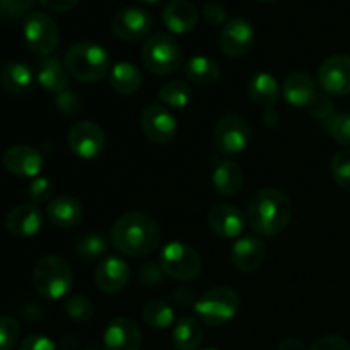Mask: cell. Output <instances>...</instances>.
<instances>
[{
  "mask_svg": "<svg viewBox=\"0 0 350 350\" xmlns=\"http://www.w3.org/2000/svg\"><path fill=\"white\" fill-rule=\"evenodd\" d=\"M34 0H0V19L17 21L27 16L33 9Z\"/></svg>",
  "mask_w": 350,
  "mask_h": 350,
  "instance_id": "38",
  "label": "cell"
},
{
  "mask_svg": "<svg viewBox=\"0 0 350 350\" xmlns=\"http://www.w3.org/2000/svg\"><path fill=\"white\" fill-rule=\"evenodd\" d=\"M310 350H350V345L340 335H325L318 338Z\"/></svg>",
  "mask_w": 350,
  "mask_h": 350,
  "instance_id": "44",
  "label": "cell"
},
{
  "mask_svg": "<svg viewBox=\"0 0 350 350\" xmlns=\"http://www.w3.org/2000/svg\"><path fill=\"white\" fill-rule=\"evenodd\" d=\"M38 2H40V5L43 7V9L50 10V12L64 14L75 9L81 0H38Z\"/></svg>",
  "mask_w": 350,
  "mask_h": 350,
  "instance_id": "46",
  "label": "cell"
},
{
  "mask_svg": "<svg viewBox=\"0 0 350 350\" xmlns=\"http://www.w3.org/2000/svg\"><path fill=\"white\" fill-rule=\"evenodd\" d=\"M255 27L245 17H234L222 26L219 34V46L222 53L231 58L245 57L255 44Z\"/></svg>",
  "mask_w": 350,
  "mask_h": 350,
  "instance_id": "11",
  "label": "cell"
},
{
  "mask_svg": "<svg viewBox=\"0 0 350 350\" xmlns=\"http://www.w3.org/2000/svg\"><path fill=\"white\" fill-rule=\"evenodd\" d=\"M108 81L113 91L122 96H130L142 85V72L132 62H118L109 70Z\"/></svg>",
  "mask_w": 350,
  "mask_h": 350,
  "instance_id": "29",
  "label": "cell"
},
{
  "mask_svg": "<svg viewBox=\"0 0 350 350\" xmlns=\"http://www.w3.org/2000/svg\"><path fill=\"white\" fill-rule=\"evenodd\" d=\"M212 185L222 197H234L245 185V173L239 164L232 161H221L212 173Z\"/></svg>",
  "mask_w": 350,
  "mask_h": 350,
  "instance_id": "26",
  "label": "cell"
},
{
  "mask_svg": "<svg viewBox=\"0 0 350 350\" xmlns=\"http://www.w3.org/2000/svg\"><path fill=\"white\" fill-rule=\"evenodd\" d=\"M267 256V248L262 239L255 236L239 238L231 248V263L239 272H255Z\"/></svg>",
  "mask_w": 350,
  "mask_h": 350,
  "instance_id": "20",
  "label": "cell"
},
{
  "mask_svg": "<svg viewBox=\"0 0 350 350\" xmlns=\"http://www.w3.org/2000/svg\"><path fill=\"white\" fill-rule=\"evenodd\" d=\"M185 75L200 88H214L221 81V67L212 58L197 55L185 64Z\"/></svg>",
  "mask_w": 350,
  "mask_h": 350,
  "instance_id": "28",
  "label": "cell"
},
{
  "mask_svg": "<svg viewBox=\"0 0 350 350\" xmlns=\"http://www.w3.org/2000/svg\"><path fill=\"white\" fill-rule=\"evenodd\" d=\"M34 75L26 64L10 62L0 68V85L12 96H23L33 88Z\"/></svg>",
  "mask_w": 350,
  "mask_h": 350,
  "instance_id": "27",
  "label": "cell"
},
{
  "mask_svg": "<svg viewBox=\"0 0 350 350\" xmlns=\"http://www.w3.org/2000/svg\"><path fill=\"white\" fill-rule=\"evenodd\" d=\"M55 103H57V108L60 109L65 115H75L79 113L82 105V99L79 98V94L72 89H65L60 94L55 96Z\"/></svg>",
  "mask_w": 350,
  "mask_h": 350,
  "instance_id": "43",
  "label": "cell"
},
{
  "mask_svg": "<svg viewBox=\"0 0 350 350\" xmlns=\"http://www.w3.org/2000/svg\"><path fill=\"white\" fill-rule=\"evenodd\" d=\"M74 250L75 255L84 262H92V260L99 258L103 260L106 255V250H108V241L99 232H88L75 241Z\"/></svg>",
  "mask_w": 350,
  "mask_h": 350,
  "instance_id": "33",
  "label": "cell"
},
{
  "mask_svg": "<svg viewBox=\"0 0 350 350\" xmlns=\"http://www.w3.org/2000/svg\"><path fill=\"white\" fill-rule=\"evenodd\" d=\"M67 146L74 156L81 159H94L105 150L106 133L98 123L94 122H79L68 130Z\"/></svg>",
  "mask_w": 350,
  "mask_h": 350,
  "instance_id": "9",
  "label": "cell"
},
{
  "mask_svg": "<svg viewBox=\"0 0 350 350\" xmlns=\"http://www.w3.org/2000/svg\"><path fill=\"white\" fill-rule=\"evenodd\" d=\"M53 181L50 178L44 176H36L33 178V181L27 187V198L31 200L33 205H41V204H48L53 197Z\"/></svg>",
  "mask_w": 350,
  "mask_h": 350,
  "instance_id": "35",
  "label": "cell"
},
{
  "mask_svg": "<svg viewBox=\"0 0 350 350\" xmlns=\"http://www.w3.org/2000/svg\"><path fill=\"white\" fill-rule=\"evenodd\" d=\"M248 96L256 106L270 111V109L275 108L280 98L279 82L269 72H258L250 79Z\"/></svg>",
  "mask_w": 350,
  "mask_h": 350,
  "instance_id": "25",
  "label": "cell"
},
{
  "mask_svg": "<svg viewBox=\"0 0 350 350\" xmlns=\"http://www.w3.org/2000/svg\"><path fill=\"white\" fill-rule=\"evenodd\" d=\"M21 337V327L12 317H0V350H12Z\"/></svg>",
  "mask_w": 350,
  "mask_h": 350,
  "instance_id": "37",
  "label": "cell"
},
{
  "mask_svg": "<svg viewBox=\"0 0 350 350\" xmlns=\"http://www.w3.org/2000/svg\"><path fill=\"white\" fill-rule=\"evenodd\" d=\"M105 350H140L142 347V332L139 325L130 318H113L103 334Z\"/></svg>",
  "mask_w": 350,
  "mask_h": 350,
  "instance_id": "15",
  "label": "cell"
},
{
  "mask_svg": "<svg viewBox=\"0 0 350 350\" xmlns=\"http://www.w3.org/2000/svg\"><path fill=\"white\" fill-rule=\"evenodd\" d=\"M250 135L252 130L243 116L226 115L215 125L214 142L222 154H239L248 147Z\"/></svg>",
  "mask_w": 350,
  "mask_h": 350,
  "instance_id": "10",
  "label": "cell"
},
{
  "mask_svg": "<svg viewBox=\"0 0 350 350\" xmlns=\"http://www.w3.org/2000/svg\"><path fill=\"white\" fill-rule=\"evenodd\" d=\"M308 108H310L311 115H313L317 120H320V122H325V120L330 122V120L334 118L335 105L334 101H332L330 94H327V92H321V94L318 92Z\"/></svg>",
  "mask_w": 350,
  "mask_h": 350,
  "instance_id": "40",
  "label": "cell"
},
{
  "mask_svg": "<svg viewBox=\"0 0 350 350\" xmlns=\"http://www.w3.org/2000/svg\"><path fill=\"white\" fill-rule=\"evenodd\" d=\"M2 164L14 176L36 178L43 170V156L34 147L12 146L3 152Z\"/></svg>",
  "mask_w": 350,
  "mask_h": 350,
  "instance_id": "17",
  "label": "cell"
},
{
  "mask_svg": "<svg viewBox=\"0 0 350 350\" xmlns=\"http://www.w3.org/2000/svg\"><path fill=\"white\" fill-rule=\"evenodd\" d=\"M241 297L232 287L217 286L198 297L193 310L200 321L207 327H222L238 314Z\"/></svg>",
  "mask_w": 350,
  "mask_h": 350,
  "instance_id": "5",
  "label": "cell"
},
{
  "mask_svg": "<svg viewBox=\"0 0 350 350\" xmlns=\"http://www.w3.org/2000/svg\"><path fill=\"white\" fill-rule=\"evenodd\" d=\"M159 265L167 277L180 282H188L200 275L202 258L193 246L183 241H170L159 255Z\"/></svg>",
  "mask_w": 350,
  "mask_h": 350,
  "instance_id": "7",
  "label": "cell"
},
{
  "mask_svg": "<svg viewBox=\"0 0 350 350\" xmlns=\"http://www.w3.org/2000/svg\"><path fill=\"white\" fill-rule=\"evenodd\" d=\"M258 2H262V3H273V2H277V0H258Z\"/></svg>",
  "mask_w": 350,
  "mask_h": 350,
  "instance_id": "51",
  "label": "cell"
},
{
  "mask_svg": "<svg viewBox=\"0 0 350 350\" xmlns=\"http://www.w3.org/2000/svg\"><path fill=\"white\" fill-rule=\"evenodd\" d=\"M144 323L152 330H166L174 323V310L167 301L154 299L144 306Z\"/></svg>",
  "mask_w": 350,
  "mask_h": 350,
  "instance_id": "31",
  "label": "cell"
},
{
  "mask_svg": "<svg viewBox=\"0 0 350 350\" xmlns=\"http://www.w3.org/2000/svg\"><path fill=\"white\" fill-rule=\"evenodd\" d=\"M279 350H306L299 338L286 337L279 342Z\"/></svg>",
  "mask_w": 350,
  "mask_h": 350,
  "instance_id": "48",
  "label": "cell"
},
{
  "mask_svg": "<svg viewBox=\"0 0 350 350\" xmlns=\"http://www.w3.org/2000/svg\"><path fill=\"white\" fill-rule=\"evenodd\" d=\"M142 62L154 75H170L183 64L180 43L167 33H154L144 41Z\"/></svg>",
  "mask_w": 350,
  "mask_h": 350,
  "instance_id": "6",
  "label": "cell"
},
{
  "mask_svg": "<svg viewBox=\"0 0 350 350\" xmlns=\"http://www.w3.org/2000/svg\"><path fill=\"white\" fill-rule=\"evenodd\" d=\"M330 171L337 185L350 191V149L335 154L330 163Z\"/></svg>",
  "mask_w": 350,
  "mask_h": 350,
  "instance_id": "36",
  "label": "cell"
},
{
  "mask_svg": "<svg viewBox=\"0 0 350 350\" xmlns=\"http://www.w3.org/2000/svg\"><path fill=\"white\" fill-rule=\"evenodd\" d=\"M85 350H105V347H99V345L94 344V345H89V347Z\"/></svg>",
  "mask_w": 350,
  "mask_h": 350,
  "instance_id": "50",
  "label": "cell"
},
{
  "mask_svg": "<svg viewBox=\"0 0 350 350\" xmlns=\"http://www.w3.org/2000/svg\"><path fill=\"white\" fill-rule=\"evenodd\" d=\"M190 84L183 81H170L159 89V99L166 108L183 109L191 101Z\"/></svg>",
  "mask_w": 350,
  "mask_h": 350,
  "instance_id": "32",
  "label": "cell"
},
{
  "mask_svg": "<svg viewBox=\"0 0 350 350\" xmlns=\"http://www.w3.org/2000/svg\"><path fill=\"white\" fill-rule=\"evenodd\" d=\"M140 129L154 144H167L176 137L178 122L164 105H149L140 115Z\"/></svg>",
  "mask_w": 350,
  "mask_h": 350,
  "instance_id": "13",
  "label": "cell"
},
{
  "mask_svg": "<svg viewBox=\"0 0 350 350\" xmlns=\"http://www.w3.org/2000/svg\"><path fill=\"white\" fill-rule=\"evenodd\" d=\"M152 27V16L142 7L120 9L111 19V31L118 40L137 41L146 38Z\"/></svg>",
  "mask_w": 350,
  "mask_h": 350,
  "instance_id": "14",
  "label": "cell"
},
{
  "mask_svg": "<svg viewBox=\"0 0 350 350\" xmlns=\"http://www.w3.org/2000/svg\"><path fill=\"white\" fill-rule=\"evenodd\" d=\"M328 132L332 139L340 146L350 147V113H342V115L334 116L328 122Z\"/></svg>",
  "mask_w": 350,
  "mask_h": 350,
  "instance_id": "39",
  "label": "cell"
},
{
  "mask_svg": "<svg viewBox=\"0 0 350 350\" xmlns=\"http://www.w3.org/2000/svg\"><path fill=\"white\" fill-rule=\"evenodd\" d=\"M109 243L123 255L146 256L161 245V229L150 215L126 212L113 224Z\"/></svg>",
  "mask_w": 350,
  "mask_h": 350,
  "instance_id": "1",
  "label": "cell"
},
{
  "mask_svg": "<svg viewBox=\"0 0 350 350\" xmlns=\"http://www.w3.org/2000/svg\"><path fill=\"white\" fill-rule=\"evenodd\" d=\"M135 2H139V3H157V2H161V0H135Z\"/></svg>",
  "mask_w": 350,
  "mask_h": 350,
  "instance_id": "49",
  "label": "cell"
},
{
  "mask_svg": "<svg viewBox=\"0 0 350 350\" xmlns=\"http://www.w3.org/2000/svg\"><path fill=\"white\" fill-rule=\"evenodd\" d=\"M318 82L330 96L350 94V55L337 53L325 58L318 67Z\"/></svg>",
  "mask_w": 350,
  "mask_h": 350,
  "instance_id": "12",
  "label": "cell"
},
{
  "mask_svg": "<svg viewBox=\"0 0 350 350\" xmlns=\"http://www.w3.org/2000/svg\"><path fill=\"white\" fill-rule=\"evenodd\" d=\"M204 342V330L195 318L183 317L173 328V344L176 350H198Z\"/></svg>",
  "mask_w": 350,
  "mask_h": 350,
  "instance_id": "30",
  "label": "cell"
},
{
  "mask_svg": "<svg viewBox=\"0 0 350 350\" xmlns=\"http://www.w3.org/2000/svg\"><path fill=\"white\" fill-rule=\"evenodd\" d=\"M163 23L173 34H187L197 26L198 9L190 0H171L163 9Z\"/></svg>",
  "mask_w": 350,
  "mask_h": 350,
  "instance_id": "21",
  "label": "cell"
},
{
  "mask_svg": "<svg viewBox=\"0 0 350 350\" xmlns=\"http://www.w3.org/2000/svg\"><path fill=\"white\" fill-rule=\"evenodd\" d=\"M208 226L219 238L234 239L245 231V215L238 207L229 204H219L208 212Z\"/></svg>",
  "mask_w": 350,
  "mask_h": 350,
  "instance_id": "18",
  "label": "cell"
},
{
  "mask_svg": "<svg viewBox=\"0 0 350 350\" xmlns=\"http://www.w3.org/2000/svg\"><path fill=\"white\" fill-rule=\"evenodd\" d=\"M67 68L65 64L60 60V57L57 55H50V57H44L43 60L38 65L36 72V81L44 91H48L50 94H60L62 91L67 89Z\"/></svg>",
  "mask_w": 350,
  "mask_h": 350,
  "instance_id": "24",
  "label": "cell"
},
{
  "mask_svg": "<svg viewBox=\"0 0 350 350\" xmlns=\"http://www.w3.org/2000/svg\"><path fill=\"white\" fill-rule=\"evenodd\" d=\"M173 301L180 308L187 310V308L195 306L197 297H195V293L190 289V287H176V289L173 291Z\"/></svg>",
  "mask_w": 350,
  "mask_h": 350,
  "instance_id": "47",
  "label": "cell"
},
{
  "mask_svg": "<svg viewBox=\"0 0 350 350\" xmlns=\"http://www.w3.org/2000/svg\"><path fill=\"white\" fill-rule=\"evenodd\" d=\"M19 350H57V345L44 335H29L21 342Z\"/></svg>",
  "mask_w": 350,
  "mask_h": 350,
  "instance_id": "45",
  "label": "cell"
},
{
  "mask_svg": "<svg viewBox=\"0 0 350 350\" xmlns=\"http://www.w3.org/2000/svg\"><path fill=\"white\" fill-rule=\"evenodd\" d=\"M317 94V82L306 72H294L284 81L282 96L294 108H308Z\"/></svg>",
  "mask_w": 350,
  "mask_h": 350,
  "instance_id": "22",
  "label": "cell"
},
{
  "mask_svg": "<svg viewBox=\"0 0 350 350\" xmlns=\"http://www.w3.org/2000/svg\"><path fill=\"white\" fill-rule=\"evenodd\" d=\"M70 265L58 255H46L33 269V286L41 297L50 301L64 299L72 289Z\"/></svg>",
  "mask_w": 350,
  "mask_h": 350,
  "instance_id": "4",
  "label": "cell"
},
{
  "mask_svg": "<svg viewBox=\"0 0 350 350\" xmlns=\"http://www.w3.org/2000/svg\"><path fill=\"white\" fill-rule=\"evenodd\" d=\"M82 214H84V211H82L81 202L74 197H68V195L51 198L46 204L48 221L57 228H74L81 222Z\"/></svg>",
  "mask_w": 350,
  "mask_h": 350,
  "instance_id": "23",
  "label": "cell"
},
{
  "mask_svg": "<svg viewBox=\"0 0 350 350\" xmlns=\"http://www.w3.org/2000/svg\"><path fill=\"white\" fill-rule=\"evenodd\" d=\"M202 14H204L205 23L211 26H222L228 23V9L219 0H208L202 9Z\"/></svg>",
  "mask_w": 350,
  "mask_h": 350,
  "instance_id": "42",
  "label": "cell"
},
{
  "mask_svg": "<svg viewBox=\"0 0 350 350\" xmlns=\"http://www.w3.org/2000/svg\"><path fill=\"white\" fill-rule=\"evenodd\" d=\"M65 68L79 82L91 84L105 79L111 70L109 55L101 44L81 41L72 44L64 57Z\"/></svg>",
  "mask_w": 350,
  "mask_h": 350,
  "instance_id": "3",
  "label": "cell"
},
{
  "mask_svg": "<svg viewBox=\"0 0 350 350\" xmlns=\"http://www.w3.org/2000/svg\"><path fill=\"white\" fill-rule=\"evenodd\" d=\"M23 34L27 48L40 57L53 55L60 43L58 24L46 12L40 10H33L24 17Z\"/></svg>",
  "mask_w": 350,
  "mask_h": 350,
  "instance_id": "8",
  "label": "cell"
},
{
  "mask_svg": "<svg viewBox=\"0 0 350 350\" xmlns=\"http://www.w3.org/2000/svg\"><path fill=\"white\" fill-rule=\"evenodd\" d=\"M130 280V267L118 256H105L98 263L94 272V282L105 294H118Z\"/></svg>",
  "mask_w": 350,
  "mask_h": 350,
  "instance_id": "16",
  "label": "cell"
},
{
  "mask_svg": "<svg viewBox=\"0 0 350 350\" xmlns=\"http://www.w3.org/2000/svg\"><path fill=\"white\" fill-rule=\"evenodd\" d=\"M246 219L258 234L277 236L293 221V204L279 188H262L250 198Z\"/></svg>",
  "mask_w": 350,
  "mask_h": 350,
  "instance_id": "2",
  "label": "cell"
},
{
  "mask_svg": "<svg viewBox=\"0 0 350 350\" xmlns=\"http://www.w3.org/2000/svg\"><path fill=\"white\" fill-rule=\"evenodd\" d=\"M65 313L72 321L85 323V321L94 317V304L91 303L89 297L74 294V296H68L67 301H65Z\"/></svg>",
  "mask_w": 350,
  "mask_h": 350,
  "instance_id": "34",
  "label": "cell"
},
{
  "mask_svg": "<svg viewBox=\"0 0 350 350\" xmlns=\"http://www.w3.org/2000/svg\"><path fill=\"white\" fill-rule=\"evenodd\" d=\"M205 350H221V349H214V347H212V349H205Z\"/></svg>",
  "mask_w": 350,
  "mask_h": 350,
  "instance_id": "52",
  "label": "cell"
},
{
  "mask_svg": "<svg viewBox=\"0 0 350 350\" xmlns=\"http://www.w3.org/2000/svg\"><path fill=\"white\" fill-rule=\"evenodd\" d=\"M5 228L16 238H29L43 228V214L33 204L17 205L7 214Z\"/></svg>",
  "mask_w": 350,
  "mask_h": 350,
  "instance_id": "19",
  "label": "cell"
},
{
  "mask_svg": "<svg viewBox=\"0 0 350 350\" xmlns=\"http://www.w3.org/2000/svg\"><path fill=\"white\" fill-rule=\"evenodd\" d=\"M164 275L166 273H164L163 267L149 262L140 267L139 272H137V280L144 287H157L164 282Z\"/></svg>",
  "mask_w": 350,
  "mask_h": 350,
  "instance_id": "41",
  "label": "cell"
}]
</instances>
